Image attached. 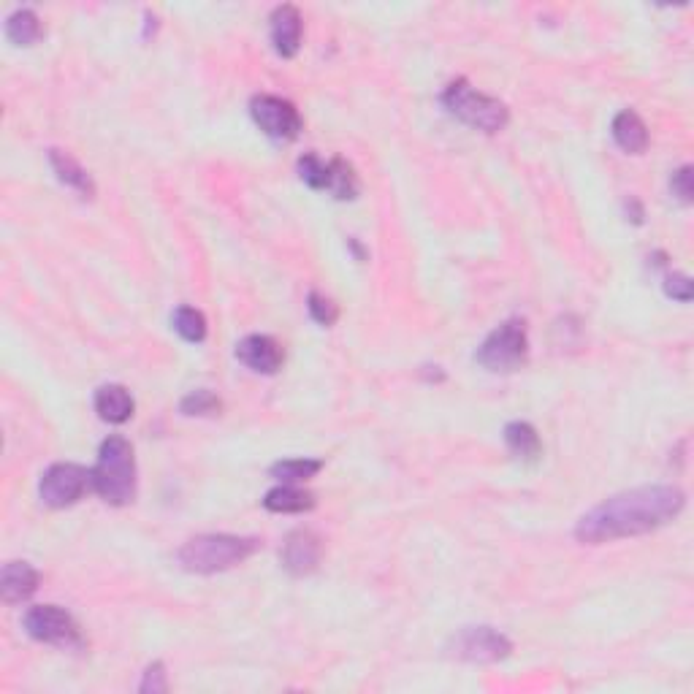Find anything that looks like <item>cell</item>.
Segmentation results:
<instances>
[{"label":"cell","mask_w":694,"mask_h":694,"mask_svg":"<svg viewBox=\"0 0 694 694\" xmlns=\"http://www.w3.org/2000/svg\"><path fill=\"white\" fill-rule=\"evenodd\" d=\"M686 497L678 486H643L605 499L575 526V537L586 545H602L654 532L684 510Z\"/></svg>","instance_id":"obj_1"},{"label":"cell","mask_w":694,"mask_h":694,"mask_svg":"<svg viewBox=\"0 0 694 694\" xmlns=\"http://www.w3.org/2000/svg\"><path fill=\"white\" fill-rule=\"evenodd\" d=\"M90 480L98 497L109 502V505H128L136 497V459H133L131 442L112 434L104 440L98 461L90 469Z\"/></svg>","instance_id":"obj_2"},{"label":"cell","mask_w":694,"mask_h":694,"mask_svg":"<svg viewBox=\"0 0 694 694\" xmlns=\"http://www.w3.org/2000/svg\"><path fill=\"white\" fill-rule=\"evenodd\" d=\"M255 551H258V540L255 537L198 535L179 548L177 559L188 573L215 575L226 573V570H231L236 564H242Z\"/></svg>","instance_id":"obj_3"},{"label":"cell","mask_w":694,"mask_h":694,"mask_svg":"<svg viewBox=\"0 0 694 694\" xmlns=\"http://www.w3.org/2000/svg\"><path fill=\"white\" fill-rule=\"evenodd\" d=\"M442 104H445V109L453 117H459L464 125L483 133L505 131L507 120H510V112H507V106L499 98L480 93V90L469 85L467 79H456V82L445 87Z\"/></svg>","instance_id":"obj_4"},{"label":"cell","mask_w":694,"mask_h":694,"mask_svg":"<svg viewBox=\"0 0 694 694\" xmlns=\"http://www.w3.org/2000/svg\"><path fill=\"white\" fill-rule=\"evenodd\" d=\"M526 353H529L526 323L524 320H505L502 326H497L483 339L475 358L488 372H513L524 364Z\"/></svg>","instance_id":"obj_5"},{"label":"cell","mask_w":694,"mask_h":694,"mask_svg":"<svg viewBox=\"0 0 694 694\" xmlns=\"http://www.w3.org/2000/svg\"><path fill=\"white\" fill-rule=\"evenodd\" d=\"M25 632L38 643H49V646L60 648H79L82 632L74 616L68 610L57 608V605H36L25 613Z\"/></svg>","instance_id":"obj_6"},{"label":"cell","mask_w":694,"mask_h":694,"mask_svg":"<svg viewBox=\"0 0 694 694\" xmlns=\"http://www.w3.org/2000/svg\"><path fill=\"white\" fill-rule=\"evenodd\" d=\"M513 643L494 627H464L451 640V657L461 662H478V665H494L510 657Z\"/></svg>","instance_id":"obj_7"},{"label":"cell","mask_w":694,"mask_h":694,"mask_svg":"<svg viewBox=\"0 0 694 694\" xmlns=\"http://www.w3.org/2000/svg\"><path fill=\"white\" fill-rule=\"evenodd\" d=\"M250 114H253L255 125L277 141L296 139L304 128L299 109L280 95H255Z\"/></svg>","instance_id":"obj_8"},{"label":"cell","mask_w":694,"mask_h":694,"mask_svg":"<svg viewBox=\"0 0 694 694\" xmlns=\"http://www.w3.org/2000/svg\"><path fill=\"white\" fill-rule=\"evenodd\" d=\"M87 486H93L90 472H87L85 467H79V464L63 461V464H52V467L44 472L38 491H41L44 505L68 507L74 505L76 499L85 494Z\"/></svg>","instance_id":"obj_9"},{"label":"cell","mask_w":694,"mask_h":694,"mask_svg":"<svg viewBox=\"0 0 694 694\" xmlns=\"http://www.w3.org/2000/svg\"><path fill=\"white\" fill-rule=\"evenodd\" d=\"M236 358L258 375H274L285 361V350L269 334H250L236 345Z\"/></svg>","instance_id":"obj_10"},{"label":"cell","mask_w":694,"mask_h":694,"mask_svg":"<svg viewBox=\"0 0 694 694\" xmlns=\"http://www.w3.org/2000/svg\"><path fill=\"white\" fill-rule=\"evenodd\" d=\"M323 545L310 529H296L282 545V567L291 575H310L318 570Z\"/></svg>","instance_id":"obj_11"},{"label":"cell","mask_w":694,"mask_h":694,"mask_svg":"<svg viewBox=\"0 0 694 694\" xmlns=\"http://www.w3.org/2000/svg\"><path fill=\"white\" fill-rule=\"evenodd\" d=\"M304 22L296 6H277L272 11V44L280 57H293L301 47Z\"/></svg>","instance_id":"obj_12"},{"label":"cell","mask_w":694,"mask_h":694,"mask_svg":"<svg viewBox=\"0 0 694 694\" xmlns=\"http://www.w3.org/2000/svg\"><path fill=\"white\" fill-rule=\"evenodd\" d=\"M38 589V573L36 567H30L28 562H9L0 573V594L3 602H22L33 597Z\"/></svg>","instance_id":"obj_13"},{"label":"cell","mask_w":694,"mask_h":694,"mask_svg":"<svg viewBox=\"0 0 694 694\" xmlns=\"http://www.w3.org/2000/svg\"><path fill=\"white\" fill-rule=\"evenodd\" d=\"M133 407H136V404H133L131 391H128L125 385L109 383V385H101V388L95 391V413L101 415L104 421L109 423L131 421Z\"/></svg>","instance_id":"obj_14"},{"label":"cell","mask_w":694,"mask_h":694,"mask_svg":"<svg viewBox=\"0 0 694 694\" xmlns=\"http://www.w3.org/2000/svg\"><path fill=\"white\" fill-rule=\"evenodd\" d=\"M610 131H613L616 144H619L624 152H629V155H640V152L648 147L646 122L640 120V114L632 112V109H624V112L616 114Z\"/></svg>","instance_id":"obj_15"},{"label":"cell","mask_w":694,"mask_h":694,"mask_svg":"<svg viewBox=\"0 0 694 694\" xmlns=\"http://www.w3.org/2000/svg\"><path fill=\"white\" fill-rule=\"evenodd\" d=\"M49 163H52V169H55L57 179L63 182V185H68L71 190H76L82 198H93L95 196V182L93 177L87 174L79 163H76L68 152L63 150H49Z\"/></svg>","instance_id":"obj_16"},{"label":"cell","mask_w":694,"mask_h":694,"mask_svg":"<svg viewBox=\"0 0 694 694\" xmlns=\"http://www.w3.org/2000/svg\"><path fill=\"white\" fill-rule=\"evenodd\" d=\"M263 507L272 510V513H304V510L315 507V494L299 486H291V483H282V486L272 488L263 497Z\"/></svg>","instance_id":"obj_17"},{"label":"cell","mask_w":694,"mask_h":694,"mask_svg":"<svg viewBox=\"0 0 694 694\" xmlns=\"http://www.w3.org/2000/svg\"><path fill=\"white\" fill-rule=\"evenodd\" d=\"M505 442L518 459H537L540 456V434L532 423L513 421L505 426Z\"/></svg>","instance_id":"obj_18"},{"label":"cell","mask_w":694,"mask_h":694,"mask_svg":"<svg viewBox=\"0 0 694 694\" xmlns=\"http://www.w3.org/2000/svg\"><path fill=\"white\" fill-rule=\"evenodd\" d=\"M6 36L11 44L17 47H33L41 38V19L36 17V11L19 9L6 19Z\"/></svg>","instance_id":"obj_19"},{"label":"cell","mask_w":694,"mask_h":694,"mask_svg":"<svg viewBox=\"0 0 694 694\" xmlns=\"http://www.w3.org/2000/svg\"><path fill=\"white\" fill-rule=\"evenodd\" d=\"M361 190V182H358L356 169L342 158L331 160V179H329V193L339 201H350V198L358 196Z\"/></svg>","instance_id":"obj_20"},{"label":"cell","mask_w":694,"mask_h":694,"mask_svg":"<svg viewBox=\"0 0 694 694\" xmlns=\"http://www.w3.org/2000/svg\"><path fill=\"white\" fill-rule=\"evenodd\" d=\"M320 469H323V461L318 459H285L274 464L272 478H277L280 483L296 486V483H304V480L315 478Z\"/></svg>","instance_id":"obj_21"},{"label":"cell","mask_w":694,"mask_h":694,"mask_svg":"<svg viewBox=\"0 0 694 694\" xmlns=\"http://www.w3.org/2000/svg\"><path fill=\"white\" fill-rule=\"evenodd\" d=\"M171 323H174V331L179 337L188 339V342H204L207 339V318L193 307H179Z\"/></svg>","instance_id":"obj_22"},{"label":"cell","mask_w":694,"mask_h":694,"mask_svg":"<svg viewBox=\"0 0 694 694\" xmlns=\"http://www.w3.org/2000/svg\"><path fill=\"white\" fill-rule=\"evenodd\" d=\"M299 177L307 182L312 190H329L331 179V160L318 158L315 152H307L299 158Z\"/></svg>","instance_id":"obj_23"},{"label":"cell","mask_w":694,"mask_h":694,"mask_svg":"<svg viewBox=\"0 0 694 694\" xmlns=\"http://www.w3.org/2000/svg\"><path fill=\"white\" fill-rule=\"evenodd\" d=\"M220 407H223V402L212 391H193L179 404L182 415H215L220 413Z\"/></svg>","instance_id":"obj_24"},{"label":"cell","mask_w":694,"mask_h":694,"mask_svg":"<svg viewBox=\"0 0 694 694\" xmlns=\"http://www.w3.org/2000/svg\"><path fill=\"white\" fill-rule=\"evenodd\" d=\"M307 310H310L312 320L320 323V326H331V323L339 318L337 304H334L331 299H326V296H320L318 291L310 293V299H307Z\"/></svg>","instance_id":"obj_25"},{"label":"cell","mask_w":694,"mask_h":694,"mask_svg":"<svg viewBox=\"0 0 694 694\" xmlns=\"http://www.w3.org/2000/svg\"><path fill=\"white\" fill-rule=\"evenodd\" d=\"M166 689H169V681H166V667H163V662H152V665L147 667L144 678H141L139 692L160 694V692H166Z\"/></svg>","instance_id":"obj_26"},{"label":"cell","mask_w":694,"mask_h":694,"mask_svg":"<svg viewBox=\"0 0 694 694\" xmlns=\"http://www.w3.org/2000/svg\"><path fill=\"white\" fill-rule=\"evenodd\" d=\"M670 190H673V196H678V201H684V204H692V166H681V169L673 174V179H670Z\"/></svg>","instance_id":"obj_27"},{"label":"cell","mask_w":694,"mask_h":694,"mask_svg":"<svg viewBox=\"0 0 694 694\" xmlns=\"http://www.w3.org/2000/svg\"><path fill=\"white\" fill-rule=\"evenodd\" d=\"M665 293L676 301L692 299V280L686 274H670L665 280Z\"/></svg>","instance_id":"obj_28"},{"label":"cell","mask_w":694,"mask_h":694,"mask_svg":"<svg viewBox=\"0 0 694 694\" xmlns=\"http://www.w3.org/2000/svg\"><path fill=\"white\" fill-rule=\"evenodd\" d=\"M632 212V223H643V207H640L635 198H629L627 201V215Z\"/></svg>","instance_id":"obj_29"}]
</instances>
